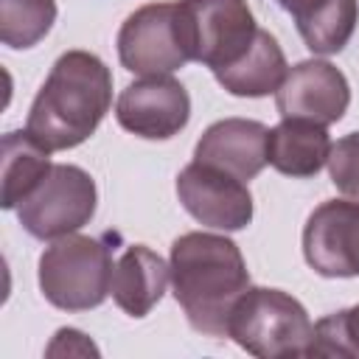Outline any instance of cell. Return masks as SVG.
<instances>
[{
    "label": "cell",
    "instance_id": "obj_1",
    "mask_svg": "<svg viewBox=\"0 0 359 359\" xmlns=\"http://www.w3.org/2000/svg\"><path fill=\"white\" fill-rule=\"evenodd\" d=\"M112 104L109 67L87 50H67L50 67L39 87L25 132L48 151H62L84 143Z\"/></svg>",
    "mask_w": 359,
    "mask_h": 359
},
{
    "label": "cell",
    "instance_id": "obj_2",
    "mask_svg": "<svg viewBox=\"0 0 359 359\" xmlns=\"http://www.w3.org/2000/svg\"><path fill=\"white\" fill-rule=\"evenodd\" d=\"M171 283L191 328L208 337H227L238 297L250 289L241 250L213 233H185L171 244Z\"/></svg>",
    "mask_w": 359,
    "mask_h": 359
},
{
    "label": "cell",
    "instance_id": "obj_3",
    "mask_svg": "<svg viewBox=\"0 0 359 359\" xmlns=\"http://www.w3.org/2000/svg\"><path fill=\"white\" fill-rule=\"evenodd\" d=\"M227 337L261 359L309 356L314 325L306 309L280 289L252 286L233 306Z\"/></svg>",
    "mask_w": 359,
    "mask_h": 359
},
{
    "label": "cell",
    "instance_id": "obj_4",
    "mask_svg": "<svg viewBox=\"0 0 359 359\" xmlns=\"http://www.w3.org/2000/svg\"><path fill=\"white\" fill-rule=\"evenodd\" d=\"M112 250L104 238L62 236L39 258V289L65 311H87L107 300L112 286Z\"/></svg>",
    "mask_w": 359,
    "mask_h": 359
},
{
    "label": "cell",
    "instance_id": "obj_5",
    "mask_svg": "<svg viewBox=\"0 0 359 359\" xmlns=\"http://www.w3.org/2000/svg\"><path fill=\"white\" fill-rule=\"evenodd\" d=\"M174 6L188 62H202L213 73L241 59L258 34L247 0H180Z\"/></svg>",
    "mask_w": 359,
    "mask_h": 359
},
{
    "label": "cell",
    "instance_id": "obj_6",
    "mask_svg": "<svg viewBox=\"0 0 359 359\" xmlns=\"http://www.w3.org/2000/svg\"><path fill=\"white\" fill-rule=\"evenodd\" d=\"M95 213V182L79 165H50L45 180L17 205L20 224L34 238H62Z\"/></svg>",
    "mask_w": 359,
    "mask_h": 359
},
{
    "label": "cell",
    "instance_id": "obj_7",
    "mask_svg": "<svg viewBox=\"0 0 359 359\" xmlns=\"http://www.w3.org/2000/svg\"><path fill=\"white\" fill-rule=\"evenodd\" d=\"M118 59L137 76H168L180 70L188 56L177 31V6L149 3L132 11L118 31Z\"/></svg>",
    "mask_w": 359,
    "mask_h": 359
},
{
    "label": "cell",
    "instance_id": "obj_8",
    "mask_svg": "<svg viewBox=\"0 0 359 359\" xmlns=\"http://www.w3.org/2000/svg\"><path fill=\"white\" fill-rule=\"evenodd\" d=\"M303 255L323 278L359 275V202L328 199L303 227Z\"/></svg>",
    "mask_w": 359,
    "mask_h": 359
},
{
    "label": "cell",
    "instance_id": "obj_9",
    "mask_svg": "<svg viewBox=\"0 0 359 359\" xmlns=\"http://www.w3.org/2000/svg\"><path fill=\"white\" fill-rule=\"evenodd\" d=\"M177 196L182 208L216 230H241L252 219V196L244 180L194 160L177 177Z\"/></svg>",
    "mask_w": 359,
    "mask_h": 359
},
{
    "label": "cell",
    "instance_id": "obj_10",
    "mask_svg": "<svg viewBox=\"0 0 359 359\" xmlns=\"http://www.w3.org/2000/svg\"><path fill=\"white\" fill-rule=\"evenodd\" d=\"M191 115V98L185 87L171 76H146L129 84L115 104L118 123L146 140L174 137Z\"/></svg>",
    "mask_w": 359,
    "mask_h": 359
},
{
    "label": "cell",
    "instance_id": "obj_11",
    "mask_svg": "<svg viewBox=\"0 0 359 359\" xmlns=\"http://www.w3.org/2000/svg\"><path fill=\"white\" fill-rule=\"evenodd\" d=\"M351 104V87L342 70L323 59H306L286 70L275 93V107L283 118H300L320 126L337 123Z\"/></svg>",
    "mask_w": 359,
    "mask_h": 359
},
{
    "label": "cell",
    "instance_id": "obj_12",
    "mask_svg": "<svg viewBox=\"0 0 359 359\" xmlns=\"http://www.w3.org/2000/svg\"><path fill=\"white\" fill-rule=\"evenodd\" d=\"M269 129L247 118H224L205 129L194 149V160L222 168L238 180H252L266 165Z\"/></svg>",
    "mask_w": 359,
    "mask_h": 359
},
{
    "label": "cell",
    "instance_id": "obj_13",
    "mask_svg": "<svg viewBox=\"0 0 359 359\" xmlns=\"http://www.w3.org/2000/svg\"><path fill=\"white\" fill-rule=\"evenodd\" d=\"M168 272L171 269L154 250H149L146 244H132L123 250L112 269V300L129 317H146L160 303Z\"/></svg>",
    "mask_w": 359,
    "mask_h": 359
},
{
    "label": "cell",
    "instance_id": "obj_14",
    "mask_svg": "<svg viewBox=\"0 0 359 359\" xmlns=\"http://www.w3.org/2000/svg\"><path fill=\"white\" fill-rule=\"evenodd\" d=\"M331 154V140L325 126L283 118L266 137V163L286 177H314Z\"/></svg>",
    "mask_w": 359,
    "mask_h": 359
},
{
    "label": "cell",
    "instance_id": "obj_15",
    "mask_svg": "<svg viewBox=\"0 0 359 359\" xmlns=\"http://www.w3.org/2000/svg\"><path fill=\"white\" fill-rule=\"evenodd\" d=\"M216 81L230 93L241 98H261L269 93H278L280 81L286 79V56L278 45V39L269 31L255 34L252 45L241 59L213 73Z\"/></svg>",
    "mask_w": 359,
    "mask_h": 359
},
{
    "label": "cell",
    "instance_id": "obj_16",
    "mask_svg": "<svg viewBox=\"0 0 359 359\" xmlns=\"http://www.w3.org/2000/svg\"><path fill=\"white\" fill-rule=\"evenodd\" d=\"M50 171L48 149L28 132H8L3 137V208H17Z\"/></svg>",
    "mask_w": 359,
    "mask_h": 359
},
{
    "label": "cell",
    "instance_id": "obj_17",
    "mask_svg": "<svg viewBox=\"0 0 359 359\" xmlns=\"http://www.w3.org/2000/svg\"><path fill=\"white\" fill-rule=\"evenodd\" d=\"M359 20V0H328L311 17L297 22V31L309 50L314 53H339L353 36Z\"/></svg>",
    "mask_w": 359,
    "mask_h": 359
},
{
    "label": "cell",
    "instance_id": "obj_18",
    "mask_svg": "<svg viewBox=\"0 0 359 359\" xmlns=\"http://www.w3.org/2000/svg\"><path fill=\"white\" fill-rule=\"evenodd\" d=\"M56 20V0H0V39L20 50L36 45Z\"/></svg>",
    "mask_w": 359,
    "mask_h": 359
},
{
    "label": "cell",
    "instance_id": "obj_19",
    "mask_svg": "<svg viewBox=\"0 0 359 359\" xmlns=\"http://www.w3.org/2000/svg\"><path fill=\"white\" fill-rule=\"evenodd\" d=\"M309 356H359V303L314 325Z\"/></svg>",
    "mask_w": 359,
    "mask_h": 359
},
{
    "label": "cell",
    "instance_id": "obj_20",
    "mask_svg": "<svg viewBox=\"0 0 359 359\" xmlns=\"http://www.w3.org/2000/svg\"><path fill=\"white\" fill-rule=\"evenodd\" d=\"M328 171H331V182L345 196H359V132L345 135L331 146Z\"/></svg>",
    "mask_w": 359,
    "mask_h": 359
},
{
    "label": "cell",
    "instance_id": "obj_21",
    "mask_svg": "<svg viewBox=\"0 0 359 359\" xmlns=\"http://www.w3.org/2000/svg\"><path fill=\"white\" fill-rule=\"evenodd\" d=\"M56 353H98V348L81 331L62 328V331H56V339L48 348V356H56Z\"/></svg>",
    "mask_w": 359,
    "mask_h": 359
},
{
    "label": "cell",
    "instance_id": "obj_22",
    "mask_svg": "<svg viewBox=\"0 0 359 359\" xmlns=\"http://www.w3.org/2000/svg\"><path fill=\"white\" fill-rule=\"evenodd\" d=\"M323 3H328V0H278V6H280L283 11H289V14L294 17V22L311 17Z\"/></svg>",
    "mask_w": 359,
    "mask_h": 359
}]
</instances>
